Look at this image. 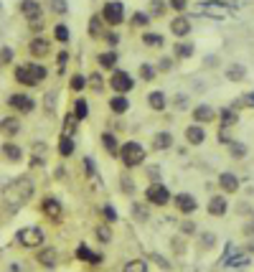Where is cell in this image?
Returning a JSON list of instances; mask_svg holds the SVG:
<instances>
[{
	"instance_id": "obj_30",
	"label": "cell",
	"mask_w": 254,
	"mask_h": 272,
	"mask_svg": "<svg viewBox=\"0 0 254 272\" xmlns=\"http://www.w3.org/2000/svg\"><path fill=\"white\" fill-rule=\"evenodd\" d=\"M74 115H76V120H84V117L89 115V104H87V99H84V97L74 99Z\"/></svg>"
},
{
	"instance_id": "obj_2",
	"label": "cell",
	"mask_w": 254,
	"mask_h": 272,
	"mask_svg": "<svg viewBox=\"0 0 254 272\" xmlns=\"http://www.w3.org/2000/svg\"><path fill=\"white\" fill-rule=\"evenodd\" d=\"M46 79V69L41 64H23L15 69V82L26 84V87H36Z\"/></svg>"
},
{
	"instance_id": "obj_4",
	"label": "cell",
	"mask_w": 254,
	"mask_h": 272,
	"mask_svg": "<svg viewBox=\"0 0 254 272\" xmlns=\"http://www.w3.org/2000/svg\"><path fill=\"white\" fill-rule=\"evenodd\" d=\"M15 239H18V244L33 249V247H41V244H44L46 237H44V232H41V226H26V229H20V232L15 234Z\"/></svg>"
},
{
	"instance_id": "obj_5",
	"label": "cell",
	"mask_w": 254,
	"mask_h": 272,
	"mask_svg": "<svg viewBox=\"0 0 254 272\" xmlns=\"http://www.w3.org/2000/svg\"><path fill=\"white\" fill-rule=\"evenodd\" d=\"M102 15H104V20H107L110 26H120L125 20V5L120 3V0H110V3H104Z\"/></svg>"
},
{
	"instance_id": "obj_58",
	"label": "cell",
	"mask_w": 254,
	"mask_h": 272,
	"mask_svg": "<svg viewBox=\"0 0 254 272\" xmlns=\"http://www.w3.org/2000/svg\"><path fill=\"white\" fill-rule=\"evenodd\" d=\"M84 163H87V173H94V161H92V158H87Z\"/></svg>"
},
{
	"instance_id": "obj_23",
	"label": "cell",
	"mask_w": 254,
	"mask_h": 272,
	"mask_svg": "<svg viewBox=\"0 0 254 272\" xmlns=\"http://www.w3.org/2000/svg\"><path fill=\"white\" fill-rule=\"evenodd\" d=\"M171 145H173V135L171 132H158L153 138V148L155 150H168Z\"/></svg>"
},
{
	"instance_id": "obj_57",
	"label": "cell",
	"mask_w": 254,
	"mask_h": 272,
	"mask_svg": "<svg viewBox=\"0 0 254 272\" xmlns=\"http://www.w3.org/2000/svg\"><path fill=\"white\" fill-rule=\"evenodd\" d=\"M135 216H137V219H147V211H145V209H140L137 203H135Z\"/></svg>"
},
{
	"instance_id": "obj_12",
	"label": "cell",
	"mask_w": 254,
	"mask_h": 272,
	"mask_svg": "<svg viewBox=\"0 0 254 272\" xmlns=\"http://www.w3.org/2000/svg\"><path fill=\"white\" fill-rule=\"evenodd\" d=\"M41 211H44L49 219H61V203L56 201V198H44L41 201Z\"/></svg>"
},
{
	"instance_id": "obj_26",
	"label": "cell",
	"mask_w": 254,
	"mask_h": 272,
	"mask_svg": "<svg viewBox=\"0 0 254 272\" xmlns=\"http://www.w3.org/2000/svg\"><path fill=\"white\" fill-rule=\"evenodd\" d=\"M201 13H206L211 18H224L226 15V10L221 5H216V3H201Z\"/></svg>"
},
{
	"instance_id": "obj_25",
	"label": "cell",
	"mask_w": 254,
	"mask_h": 272,
	"mask_svg": "<svg viewBox=\"0 0 254 272\" xmlns=\"http://www.w3.org/2000/svg\"><path fill=\"white\" fill-rule=\"evenodd\" d=\"M226 77H229V82H244V77H247V69L242 64H231L229 69H226Z\"/></svg>"
},
{
	"instance_id": "obj_46",
	"label": "cell",
	"mask_w": 254,
	"mask_h": 272,
	"mask_svg": "<svg viewBox=\"0 0 254 272\" xmlns=\"http://www.w3.org/2000/svg\"><path fill=\"white\" fill-rule=\"evenodd\" d=\"M89 33H92V36H99V33H102V28H99V15H94V18L89 20Z\"/></svg>"
},
{
	"instance_id": "obj_28",
	"label": "cell",
	"mask_w": 254,
	"mask_h": 272,
	"mask_svg": "<svg viewBox=\"0 0 254 272\" xmlns=\"http://www.w3.org/2000/svg\"><path fill=\"white\" fill-rule=\"evenodd\" d=\"M99 66L102 69H115V64H117V54L115 51H104V54H99Z\"/></svg>"
},
{
	"instance_id": "obj_9",
	"label": "cell",
	"mask_w": 254,
	"mask_h": 272,
	"mask_svg": "<svg viewBox=\"0 0 254 272\" xmlns=\"http://www.w3.org/2000/svg\"><path fill=\"white\" fill-rule=\"evenodd\" d=\"M38 262L44 265V267H56L59 265V249L56 247H41V252H38Z\"/></svg>"
},
{
	"instance_id": "obj_27",
	"label": "cell",
	"mask_w": 254,
	"mask_h": 272,
	"mask_svg": "<svg viewBox=\"0 0 254 272\" xmlns=\"http://www.w3.org/2000/svg\"><path fill=\"white\" fill-rule=\"evenodd\" d=\"M59 153L64 158H69L74 153V140H71V135H61V140H59Z\"/></svg>"
},
{
	"instance_id": "obj_32",
	"label": "cell",
	"mask_w": 254,
	"mask_h": 272,
	"mask_svg": "<svg viewBox=\"0 0 254 272\" xmlns=\"http://www.w3.org/2000/svg\"><path fill=\"white\" fill-rule=\"evenodd\" d=\"M142 43H145V46H150V49H158V46H163V43H165V38L160 33H145L142 36Z\"/></svg>"
},
{
	"instance_id": "obj_7",
	"label": "cell",
	"mask_w": 254,
	"mask_h": 272,
	"mask_svg": "<svg viewBox=\"0 0 254 272\" xmlns=\"http://www.w3.org/2000/svg\"><path fill=\"white\" fill-rule=\"evenodd\" d=\"M110 87L115 89L117 94H127V92L135 87V82H132V77L127 74V72H120V69H117V72L112 74V79H110Z\"/></svg>"
},
{
	"instance_id": "obj_41",
	"label": "cell",
	"mask_w": 254,
	"mask_h": 272,
	"mask_svg": "<svg viewBox=\"0 0 254 272\" xmlns=\"http://www.w3.org/2000/svg\"><path fill=\"white\" fill-rule=\"evenodd\" d=\"M132 23H135V26H147V23H150V15L142 13V10H137V13L132 15Z\"/></svg>"
},
{
	"instance_id": "obj_48",
	"label": "cell",
	"mask_w": 254,
	"mask_h": 272,
	"mask_svg": "<svg viewBox=\"0 0 254 272\" xmlns=\"http://www.w3.org/2000/svg\"><path fill=\"white\" fill-rule=\"evenodd\" d=\"M89 82H92V87L97 89V92H102V87H104V79H102L99 74H92V77H89Z\"/></svg>"
},
{
	"instance_id": "obj_39",
	"label": "cell",
	"mask_w": 254,
	"mask_h": 272,
	"mask_svg": "<svg viewBox=\"0 0 254 272\" xmlns=\"http://www.w3.org/2000/svg\"><path fill=\"white\" fill-rule=\"evenodd\" d=\"M140 77L145 79V82H153L155 79V69L150 64H140Z\"/></svg>"
},
{
	"instance_id": "obj_15",
	"label": "cell",
	"mask_w": 254,
	"mask_h": 272,
	"mask_svg": "<svg viewBox=\"0 0 254 272\" xmlns=\"http://www.w3.org/2000/svg\"><path fill=\"white\" fill-rule=\"evenodd\" d=\"M226 209H229V201L224 196H214V198L208 201V214L211 216H224Z\"/></svg>"
},
{
	"instance_id": "obj_29",
	"label": "cell",
	"mask_w": 254,
	"mask_h": 272,
	"mask_svg": "<svg viewBox=\"0 0 254 272\" xmlns=\"http://www.w3.org/2000/svg\"><path fill=\"white\" fill-rule=\"evenodd\" d=\"M102 143H104V150H107L110 155H117L120 150H117V138L112 132H102Z\"/></svg>"
},
{
	"instance_id": "obj_34",
	"label": "cell",
	"mask_w": 254,
	"mask_h": 272,
	"mask_svg": "<svg viewBox=\"0 0 254 272\" xmlns=\"http://www.w3.org/2000/svg\"><path fill=\"white\" fill-rule=\"evenodd\" d=\"M97 239L99 242H104V244H107V242H112V229H110V224H102V226H97Z\"/></svg>"
},
{
	"instance_id": "obj_38",
	"label": "cell",
	"mask_w": 254,
	"mask_h": 272,
	"mask_svg": "<svg viewBox=\"0 0 254 272\" xmlns=\"http://www.w3.org/2000/svg\"><path fill=\"white\" fill-rule=\"evenodd\" d=\"M190 54H193V46H190V43H176V56L178 59H188Z\"/></svg>"
},
{
	"instance_id": "obj_6",
	"label": "cell",
	"mask_w": 254,
	"mask_h": 272,
	"mask_svg": "<svg viewBox=\"0 0 254 272\" xmlns=\"http://www.w3.org/2000/svg\"><path fill=\"white\" fill-rule=\"evenodd\" d=\"M145 198H147V203H153V206H165V203L171 201V191L163 183H153V186H147Z\"/></svg>"
},
{
	"instance_id": "obj_54",
	"label": "cell",
	"mask_w": 254,
	"mask_h": 272,
	"mask_svg": "<svg viewBox=\"0 0 254 272\" xmlns=\"http://www.w3.org/2000/svg\"><path fill=\"white\" fill-rule=\"evenodd\" d=\"M107 43H110V46H117V43H120V36H117V33H107Z\"/></svg>"
},
{
	"instance_id": "obj_49",
	"label": "cell",
	"mask_w": 254,
	"mask_h": 272,
	"mask_svg": "<svg viewBox=\"0 0 254 272\" xmlns=\"http://www.w3.org/2000/svg\"><path fill=\"white\" fill-rule=\"evenodd\" d=\"M54 10H56V13H66V10H69V5L64 3V0H54Z\"/></svg>"
},
{
	"instance_id": "obj_43",
	"label": "cell",
	"mask_w": 254,
	"mask_h": 272,
	"mask_svg": "<svg viewBox=\"0 0 254 272\" xmlns=\"http://www.w3.org/2000/svg\"><path fill=\"white\" fill-rule=\"evenodd\" d=\"M102 214H104V219H107L110 224H112V221H117V211L110 206V203H104V206H102Z\"/></svg>"
},
{
	"instance_id": "obj_40",
	"label": "cell",
	"mask_w": 254,
	"mask_h": 272,
	"mask_svg": "<svg viewBox=\"0 0 254 272\" xmlns=\"http://www.w3.org/2000/svg\"><path fill=\"white\" fill-rule=\"evenodd\" d=\"M54 36H56V41H61V43H66V41H69V28L59 23V26L54 28Z\"/></svg>"
},
{
	"instance_id": "obj_59",
	"label": "cell",
	"mask_w": 254,
	"mask_h": 272,
	"mask_svg": "<svg viewBox=\"0 0 254 272\" xmlns=\"http://www.w3.org/2000/svg\"><path fill=\"white\" fill-rule=\"evenodd\" d=\"M247 102H249V104H254V94H249V97H247Z\"/></svg>"
},
{
	"instance_id": "obj_55",
	"label": "cell",
	"mask_w": 254,
	"mask_h": 272,
	"mask_svg": "<svg viewBox=\"0 0 254 272\" xmlns=\"http://www.w3.org/2000/svg\"><path fill=\"white\" fill-rule=\"evenodd\" d=\"M183 232H186V234H193V232H196L193 221H186V224H183Z\"/></svg>"
},
{
	"instance_id": "obj_20",
	"label": "cell",
	"mask_w": 254,
	"mask_h": 272,
	"mask_svg": "<svg viewBox=\"0 0 254 272\" xmlns=\"http://www.w3.org/2000/svg\"><path fill=\"white\" fill-rule=\"evenodd\" d=\"M110 109L115 112V115H125V112L130 109V99H127L125 94H115L110 99Z\"/></svg>"
},
{
	"instance_id": "obj_42",
	"label": "cell",
	"mask_w": 254,
	"mask_h": 272,
	"mask_svg": "<svg viewBox=\"0 0 254 272\" xmlns=\"http://www.w3.org/2000/svg\"><path fill=\"white\" fill-rule=\"evenodd\" d=\"M249 262H252V260H249V257L244 255V257H231V260H229L226 265H229V267H247Z\"/></svg>"
},
{
	"instance_id": "obj_22",
	"label": "cell",
	"mask_w": 254,
	"mask_h": 272,
	"mask_svg": "<svg viewBox=\"0 0 254 272\" xmlns=\"http://www.w3.org/2000/svg\"><path fill=\"white\" fill-rule=\"evenodd\" d=\"M147 104H150V109L160 112V109H165V107H168V99H165V94H163V92H150V94H147Z\"/></svg>"
},
{
	"instance_id": "obj_52",
	"label": "cell",
	"mask_w": 254,
	"mask_h": 272,
	"mask_svg": "<svg viewBox=\"0 0 254 272\" xmlns=\"http://www.w3.org/2000/svg\"><path fill=\"white\" fill-rule=\"evenodd\" d=\"M122 191H125V193H132V191H135V188H132V181H130V178H122Z\"/></svg>"
},
{
	"instance_id": "obj_19",
	"label": "cell",
	"mask_w": 254,
	"mask_h": 272,
	"mask_svg": "<svg viewBox=\"0 0 254 272\" xmlns=\"http://www.w3.org/2000/svg\"><path fill=\"white\" fill-rule=\"evenodd\" d=\"M0 150H3V155L10 163H20V158H23V150H20V145H15V143H3Z\"/></svg>"
},
{
	"instance_id": "obj_36",
	"label": "cell",
	"mask_w": 254,
	"mask_h": 272,
	"mask_svg": "<svg viewBox=\"0 0 254 272\" xmlns=\"http://www.w3.org/2000/svg\"><path fill=\"white\" fill-rule=\"evenodd\" d=\"M234 122H237V112L231 109V107L221 109V125H224V127H229V125H234Z\"/></svg>"
},
{
	"instance_id": "obj_14",
	"label": "cell",
	"mask_w": 254,
	"mask_h": 272,
	"mask_svg": "<svg viewBox=\"0 0 254 272\" xmlns=\"http://www.w3.org/2000/svg\"><path fill=\"white\" fill-rule=\"evenodd\" d=\"M20 13H23L28 20L41 18V3L38 0H20Z\"/></svg>"
},
{
	"instance_id": "obj_3",
	"label": "cell",
	"mask_w": 254,
	"mask_h": 272,
	"mask_svg": "<svg viewBox=\"0 0 254 272\" xmlns=\"http://www.w3.org/2000/svg\"><path fill=\"white\" fill-rule=\"evenodd\" d=\"M120 158H122V163H125L127 168H135V166L145 163V148H142L140 143L130 140V143H125V145H122Z\"/></svg>"
},
{
	"instance_id": "obj_11",
	"label": "cell",
	"mask_w": 254,
	"mask_h": 272,
	"mask_svg": "<svg viewBox=\"0 0 254 272\" xmlns=\"http://www.w3.org/2000/svg\"><path fill=\"white\" fill-rule=\"evenodd\" d=\"M28 49H31V56H41V59H44V56L51 51V43H49L44 36H36V38L31 41Z\"/></svg>"
},
{
	"instance_id": "obj_31",
	"label": "cell",
	"mask_w": 254,
	"mask_h": 272,
	"mask_svg": "<svg viewBox=\"0 0 254 272\" xmlns=\"http://www.w3.org/2000/svg\"><path fill=\"white\" fill-rule=\"evenodd\" d=\"M76 127H79V120H76L74 112H69V115L64 117V135H74Z\"/></svg>"
},
{
	"instance_id": "obj_18",
	"label": "cell",
	"mask_w": 254,
	"mask_h": 272,
	"mask_svg": "<svg viewBox=\"0 0 254 272\" xmlns=\"http://www.w3.org/2000/svg\"><path fill=\"white\" fill-rule=\"evenodd\" d=\"M219 186H221L226 193H234V191L239 188V178H237L234 173H221V176H219Z\"/></svg>"
},
{
	"instance_id": "obj_35",
	"label": "cell",
	"mask_w": 254,
	"mask_h": 272,
	"mask_svg": "<svg viewBox=\"0 0 254 272\" xmlns=\"http://www.w3.org/2000/svg\"><path fill=\"white\" fill-rule=\"evenodd\" d=\"M125 272H147V262L145 260H132L125 265Z\"/></svg>"
},
{
	"instance_id": "obj_17",
	"label": "cell",
	"mask_w": 254,
	"mask_h": 272,
	"mask_svg": "<svg viewBox=\"0 0 254 272\" xmlns=\"http://www.w3.org/2000/svg\"><path fill=\"white\" fill-rule=\"evenodd\" d=\"M76 257H79L81 262H89V265H99V262H102V255H94L87 244H79V247H76Z\"/></svg>"
},
{
	"instance_id": "obj_13",
	"label": "cell",
	"mask_w": 254,
	"mask_h": 272,
	"mask_svg": "<svg viewBox=\"0 0 254 272\" xmlns=\"http://www.w3.org/2000/svg\"><path fill=\"white\" fill-rule=\"evenodd\" d=\"M0 132L5 135V138H13V135L20 132V120L18 117H3L0 120Z\"/></svg>"
},
{
	"instance_id": "obj_8",
	"label": "cell",
	"mask_w": 254,
	"mask_h": 272,
	"mask_svg": "<svg viewBox=\"0 0 254 272\" xmlns=\"http://www.w3.org/2000/svg\"><path fill=\"white\" fill-rule=\"evenodd\" d=\"M8 104H10L15 112H20V115H28V112L36 109V102H33V97H28V94H10V97H8Z\"/></svg>"
},
{
	"instance_id": "obj_47",
	"label": "cell",
	"mask_w": 254,
	"mask_h": 272,
	"mask_svg": "<svg viewBox=\"0 0 254 272\" xmlns=\"http://www.w3.org/2000/svg\"><path fill=\"white\" fill-rule=\"evenodd\" d=\"M56 64H59V72H64V66L69 64V54H66V51H61V54L56 56Z\"/></svg>"
},
{
	"instance_id": "obj_53",
	"label": "cell",
	"mask_w": 254,
	"mask_h": 272,
	"mask_svg": "<svg viewBox=\"0 0 254 272\" xmlns=\"http://www.w3.org/2000/svg\"><path fill=\"white\" fill-rule=\"evenodd\" d=\"M171 66H173L171 59H160V72H171Z\"/></svg>"
},
{
	"instance_id": "obj_21",
	"label": "cell",
	"mask_w": 254,
	"mask_h": 272,
	"mask_svg": "<svg viewBox=\"0 0 254 272\" xmlns=\"http://www.w3.org/2000/svg\"><path fill=\"white\" fill-rule=\"evenodd\" d=\"M171 31H173L178 38L188 36V33H190V23H188V18H183V15H181V18H176L173 23H171Z\"/></svg>"
},
{
	"instance_id": "obj_37",
	"label": "cell",
	"mask_w": 254,
	"mask_h": 272,
	"mask_svg": "<svg viewBox=\"0 0 254 272\" xmlns=\"http://www.w3.org/2000/svg\"><path fill=\"white\" fill-rule=\"evenodd\" d=\"M87 84H89V79L84 77V74H74V77H71V89H74V92H81Z\"/></svg>"
},
{
	"instance_id": "obj_60",
	"label": "cell",
	"mask_w": 254,
	"mask_h": 272,
	"mask_svg": "<svg viewBox=\"0 0 254 272\" xmlns=\"http://www.w3.org/2000/svg\"><path fill=\"white\" fill-rule=\"evenodd\" d=\"M0 66H3V64H0Z\"/></svg>"
},
{
	"instance_id": "obj_16",
	"label": "cell",
	"mask_w": 254,
	"mask_h": 272,
	"mask_svg": "<svg viewBox=\"0 0 254 272\" xmlns=\"http://www.w3.org/2000/svg\"><path fill=\"white\" fill-rule=\"evenodd\" d=\"M186 140H188L190 145H201V143L206 140V130H203L201 125H190V127L186 130Z\"/></svg>"
},
{
	"instance_id": "obj_24",
	"label": "cell",
	"mask_w": 254,
	"mask_h": 272,
	"mask_svg": "<svg viewBox=\"0 0 254 272\" xmlns=\"http://www.w3.org/2000/svg\"><path fill=\"white\" fill-rule=\"evenodd\" d=\"M193 120H196V122H211V120H214V109H211L208 104L196 107V109H193Z\"/></svg>"
},
{
	"instance_id": "obj_10",
	"label": "cell",
	"mask_w": 254,
	"mask_h": 272,
	"mask_svg": "<svg viewBox=\"0 0 254 272\" xmlns=\"http://www.w3.org/2000/svg\"><path fill=\"white\" fill-rule=\"evenodd\" d=\"M176 206H178L183 214H193V211L198 209V203H196V198L190 196V193H178V196H176Z\"/></svg>"
},
{
	"instance_id": "obj_45",
	"label": "cell",
	"mask_w": 254,
	"mask_h": 272,
	"mask_svg": "<svg viewBox=\"0 0 254 272\" xmlns=\"http://www.w3.org/2000/svg\"><path fill=\"white\" fill-rule=\"evenodd\" d=\"M10 61H13V49L3 46L0 49V64H10Z\"/></svg>"
},
{
	"instance_id": "obj_50",
	"label": "cell",
	"mask_w": 254,
	"mask_h": 272,
	"mask_svg": "<svg viewBox=\"0 0 254 272\" xmlns=\"http://www.w3.org/2000/svg\"><path fill=\"white\" fill-rule=\"evenodd\" d=\"M186 5H188V0H171V8L176 10H186Z\"/></svg>"
},
{
	"instance_id": "obj_51",
	"label": "cell",
	"mask_w": 254,
	"mask_h": 272,
	"mask_svg": "<svg viewBox=\"0 0 254 272\" xmlns=\"http://www.w3.org/2000/svg\"><path fill=\"white\" fill-rule=\"evenodd\" d=\"M31 28H33V31H38V28L44 31V15H41V18H33V20H31Z\"/></svg>"
},
{
	"instance_id": "obj_1",
	"label": "cell",
	"mask_w": 254,
	"mask_h": 272,
	"mask_svg": "<svg viewBox=\"0 0 254 272\" xmlns=\"http://www.w3.org/2000/svg\"><path fill=\"white\" fill-rule=\"evenodd\" d=\"M33 178H28V176H23V178H15L13 183H8V188H5V201L10 203V206H23V203H28L31 201V196H33Z\"/></svg>"
},
{
	"instance_id": "obj_44",
	"label": "cell",
	"mask_w": 254,
	"mask_h": 272,
	"mask_svg": "<svg viewBox=\"0 0 254 272\" xmlns=\"http://www.w3.org/2000/svg\"><path fill=\"white\" fill-rule=\"evenodd\" d=\"M229 145H231V155H234V158H244V155H247V148H244V145H239V143H234V140H231Z\"/></svg>"
},
{
	"instance_id": "obj_56",
	"label": "cell",
	"mask_w": 254,
	"mask_h": 272,
	"mask_svg": "<svg viewBox=\"0 0 254 272\" xmlns=\"http://www.w3.org/2000/svg\"><path fill=\"white\" fill-rule=\"evenodd\" d=\"M214 242H216V237H214V234H208V232L203 234V244H206V247H211Z\"/></svg>"
},
{
	"instance_id": "obj_33",
	"label": "cell",
	"mask_w": 254,
	"mask_h": 272,
	"mask_svg": "<svg viewBox=\"0 0 254 272\" xmlns=\"http://www.w3.org/2000/svg\"><path fill=\"white\" fill-rule=\"evenodd\" d=\"M165 10H168V5L163 3V0H150V10H147V15H150V18H160Z\"/></svg>"
}]
</instances>
